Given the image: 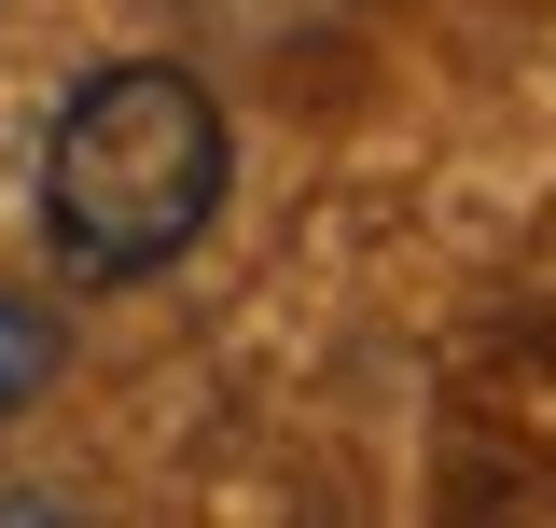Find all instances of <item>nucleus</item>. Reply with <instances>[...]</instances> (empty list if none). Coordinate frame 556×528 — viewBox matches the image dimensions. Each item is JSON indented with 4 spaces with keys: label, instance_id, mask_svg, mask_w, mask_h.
I'll return each instance as SVG.
<instances>
[{
    "label": "nucleus",
    "instance_id": "2",
    "mask_svg": "<svg viewBox=\"0 0 556 528\" xmlns=\"http://www.w3.org/2000/svg\"><path fill=\"white\" fill-rule=\"evenodd\" d=\"M56 362H70V320H56V306H28V292H0V431L56 390Z\"/></svg>",
    "mask_w": 556,
    "mask_h": 528
},
{
    "label": "nucleus",
    "instance_id": "1",
    "mask_svg": "<svg viewBox=\"0 0 556 528\" xmlns=\"http://www.w3.org/2000/svg\"><path fill=\"white\" fill-rule=\"evenodd\" d=\"M237 196V126L208 98V70L181 56H98L42 112V167H28V209H42V264L70 292H139L195 251Z\"/></svg>",
    "mask_w": 556,
    "mask_h": 528
}]
</instances>
